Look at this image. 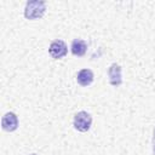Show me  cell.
I'll use <instances>...</instances> for the list:
<instances>
[{
    "label": "cell",
    "mask_w": 155,
    "mask_h": 155,
    "mask_svg": "<svg viewBox=\"0 0 155 155\" xmlns=\"http://www.w3.org/2000/svg\"><path fill=\"white\" fill-rule=\"evenodd\" d=\"M48 53L54 59H61L68 53V47L63 40H53L48 47Z\"/></svg>",
    "instance_id": "3"
},
{
    "label": "cell",
    "mask_w": 155,
    "mask_h": 155,
    "mask_svg": "<svg viewBox=\"0 0 155 155\" xmlns=\"http://www.w3.org/2000/svg\"><path fill=\"white\" fill-rule=\"evenodd\" d=\"M1 127L6 132H13L18 127V117L13 111L6 113L1 119Z\"/></svg>",
    "instance_id": "4"
},
{
    "label": "cell",
    "mask_w": 155,
    "mask_h": 155,
    "mask_svg": "<svg viewBox=\"0 0 155 155\" xmlns=\"http://www.w3.org/2000/svg\"><path fill=\"white\" fill-rule=\"evenodd\" d=\"M108 76L109 82L114 87H119L122 84V74H121V67L117 63H113L108 68Z\"/></svg>",
    "instance_id": "5"
},
{
    "label": "cell",
    "mask_w": 155,
    "mask_h": 155,
    "mask_svg": "<svg viewBox=\"0 0 155 155\" xmlns=\"http://www.w3.org/2000/svg\"><path fill=\"white\" fill-rule=\"evenodd\" d=\"M73 125H74L75 130L80 131V132H87L92 125V116L87 111L81 110V111L75 114L74 120H73Z\"/></svg>",
    "instance_id": "2"
},
{
    "label": "cell",
    "mask_w": 155,
    "mask_h": 155,
    "mask_svg": "<svg viewBox=\"0 0 155 155\" xmlns=\"http://www.w3.org/2000/svg\"><path fill=\"white\" fill-rule=\"evenodd\" d=\"M46 11V2L41 1V0H31L28 1L25 4L24 7V17L27 19L34 21V19H39L44 16Z\"/></svg>",
    "instance_id": "1"
},
{
    "label": "cell",
    "mask_w": 155,
    "mask_h": 155,
    "mask_svg": "<svg viewBox=\"0 0 155 155\" xmlns=\"http://www.w3.org/2000/svg\"><path fill=\"white\" fill-rule=\"evenodd\" d=\"M93 78H94L93 71H92L91 69L85 68V69H81V70L78 73V75H76V81H78L79 85L86 87V86H90V85L93 82Z\"/></svg>",
    "instance_id": "6"
},
{
    "label": "cell",
    "mask_w": 155,
    "mask_h": 155,
    "mask_svg": "<svg viewBox=\"0 0 155 155\" xmlns=\"http://www.w3.org/2000/svg\"><path fill=\"white\" fill-rule=\"evenodd\" d=\"M70 50L74 56L82 57L87 51V44L82 39H75V40H73V42L70 45Z\"/></svg>",
    "instance_id": "7"
},
{
    "label": "cell",
    "mask_w": 155,
    "mask_h": 155,
    "mask_svg": "<svg viewBox=\"0 0 155 155\" xmlns=\"http://www.w3.org/2000/svg\"><path fill=\"white\" fill-rule=\"evenodd\" d=\"M153 155H155V127H154V133H153Z\"/></svg>",
    "instance_id": "8"
},
{
    "label": "cell",
    "mask_w": 155,
    "mask_h": 155,
    "mask_svg": "<svg viewBox=\"0 0 155 155\" xmlns=\"http://www.w3.org/2000/svg\"><path fill=\"white\" fill-rule=\"evenodd\" d=\"M30 155H36V154H34V153H33V154H30Z\"/></svg>",
    "instance_id": "9"
}]
</instances>
